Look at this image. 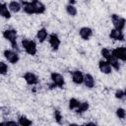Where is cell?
<instances>
[{"label":"cell","mask_w":126,"mask_h":126,"mask_svg":"<svg viewBox=\"0 0 126 126\" xmlns=\"http://www.w3.org/2000/svg\"><path fill=\"white\" fill-rule=\"evenodd\" d=\"M50 80L52 82V84L55 86V88H60L62 89L65 85V79L64 77L58 73V72H52L50 74Z\"/></svg>","instance_id":"obj_5"},{"label":"cell","mask_w":126,"mask_h":126,"mask_svg":"<svg viewBox=\"0 0 126 126\" xmlns=\"http://www.w3.org/2000/svg\"><path fill=\"white\" fill-rule=\"evenodd\" d=\"M110 19H111V23H112L114 29H116L118 31H122V32L124 31L126 21L123 17H121L117 14H112L110 16Z\"/></svg>","instance_id":"obj_3"},{"label":"cell","mask_w":126,"mask_h":126,"mask_svg":"<svg viewBox=\"0 0 126 126\" xmlns=\"http://www.w3.org/2000/svg\"><path fill=\"white\" fill-rule=\"evenodd\" d=\"M3 55L5 59L11 64H17L20 60L19 53L14 49H5L3 51Z\"/></svg>","instance_id":"obj_4"},{"label":"cell","mask_w":126,"mask_h":126,"mask_svg":"<svg viewBox=\"0 0 126 126\" xmlns=\"http://www.w3.org/2000/svg\"><path fill=\"white\" fill-rule=\"evenodd\" d=\"M9 124H12V125H18L17 121H13V120H5V121L0 122V125H9Z\"/></svg>","instance_id":"obj_29"},{"label":"cell","mask_w":126,"mask_h":126,"mask_svg":"<svg viewBox=\"0 0 126 126\" xmlns=\"http://www.w3.org/2000/svg\"><path fill=\"white\" fill-rule=\"evenodd\" d=\"M20 3H21V6H22V10L26 14H28V15H33L34 14L31 1L29 2V1H25V0H20Z\"/></svg>","instance_id":"obj_14"},{"label":"cell","mask_w":126,"mask_h":126,"mask_svg":"<svg viewBox=\"0 0 126 126\" xmlns=\"http://www.w3.org/2000/svg\"><path fill=\"white\" fill-rule=\"evenodd\" d=\"M3 37L11 44V47L16 50L17 52H19V47H18V43H17V38H18V32L15 29H7L5 31H3L2 32Z\"/></svg>","instance_id":"obj_1"},{"label":"cell","mask_w":126,"mask_h":126,"mask_svg":"<svg viewBox=\"0 0 126 126\" xmlns=\"http://www.w3.org/2000/svg\"><path fill=\"white\" fill-rule=\"evenodd\" d=\"M47 36H48V32H47V30L45 28L39 29L37 31V32H36V38H37V40L40 43H42L43 41H45V39L47 38Z\"/></svg>","instance_id":"obj_17"},{"label":"cell","mask_w":126,"mask_h":126,"mask_svg":"<svg viewBox=\"0 0 126 126\" xmlns=\"http://www.w3.org/2000/svg\"><path fill=\"white\" fill-rule=\"evenodd\" d=\"M48 42H49V44H50V46H51V48L53 50H58V48H59V46L61 44V40H60L59 36L57 35V33H54V32L49 34Z\"/></svg>","instance_id":"obj_8"},{"label":"cell","mask_w":126,"mask_h":126,"mask_svg":"<svg viewBox=\"0 0 126 126\" xmlns=\"http://www.w3.org/2000/svg\"><path fill=\"white\" fill-rule=\"evenodd\" d=\"M17 123H18V125H21V126H30L32 124V121L31 119H29L26 115H19Z\"/></svg>","instance_id":"obj_20"},{"label":"cell","mask_w":126,"mask_h":126,"mask_svg":"<svg viewBox=\"0 0 126 126\" xmlns=\"http://www.w3.org/2000/svg\"><path fill=\"white\" fill-rule=\"evenodd\" d=\"M71 77H72V81L74 84L76 85H82L83 81H84V74L82 71L80 70H75L71 72Z\"/></svg>","instance_id":"obj_12"},{"label":"cell","mask_w":126,"mask_h":126,"mask_svg":"<svg viewBox=\"0 0 126 126\" xmlns=\"http://www.w3.org/2000/svg\"><path fill=\"white\" fill-rule=\"evenodd\" d=\"M80 100L79 99H77V98H75V97H72V98H70L69 99V102H68V107H69V109L70 110H75L77 107H78V105L80 104Z\"/></svg>","instance_id":"obj_23"},{"label":"cell","mask_w":126,"mask_h":126,"mask_svg":"<svg viewBox=\"0 0 126 126\" xmlns=\"http://www.w3.org/2000/svg\"><path fill=\"white\" fill-rule=\"evenodd\" d=\"M8 9L12 13H19L22 10V6H21V3L20 2L14 0V1H11L8 4Z\"/></svg>","instance_id":"obj_18"},{"label":"cell","mask_w":126,"mask_h":126,"mask_svg":"<svg viewBox=\"0 0 126 126\" xmlns=\"http://www.w3.org/2000/svg\"><path fill=\"white\" fill-rule=\"evenodd\" d=\"M65 10H66L67 14H68L69 16H71V17H75V16H77V14H78L77 8L75 7V5H72V4H67V5L65 6Z\"/></svg>","instance_id":"obj_22"},{"label":"cell","mask_w":126,"mask_h":126,"mask_svg":"<svg viewBox=\"0 0 126 126\" xmlns=\"http://www.w3.org/2000/svg\"><path fill=\"white\" fill-rule=\"evenodd\" d=\"M100 53H101V55H102V57L106 60V59H108L112 54H111V50L110 49H108L107 47H103L102 49H101V51H100Z\"/></svg>","instance_id":"obj_27"},{"label":"cell","mask_w":126,"mask_h":126,"mask_svg":"<svg viewBox=\"0 0 126 126\" xmlns=\"http://www.w3.org/2000/svg\"><path fill=\"white\" fill-rule=\"evenodd\" d=\"M106 61L110 64V66L112 67V69H114L115 71H119L120 70V63H119V60H117L115 57H113L112 55L106 59Z\"/></svg>","instance_id":"obj_21"},{"label":"cell","mask_w":126,"mask_h":126,"mask_svg":"<svg viewBox=\"0 0 126 126\" xmlns=\"http://www.w3.org/2000/svg\"><path fill=\"white\" fill-rule=\"evenodd\" d=\"M68 4H72V5H75L76 4V2H77V0H68Z\"/></svg>","instance_id":"obj_30"},{"label":"cell","mask_w":126,"mask_h":126,"mask_svg":"<svg viewBox=\"0 0 126 126\" xmlns=\"http://www.w3.org/2000/svg\"><path fill=\"white\" fill-rule=\"evenodd\" d=\"M53 115H54V119H55L56 123H58V124H63V116H62L60 110H58V109H54Z\"/></svg>","instance_id":"obj_24"},{"label":"cell","mask_w":126,"mask_h":126,"mask_svg":"<svg viewBox=\"0 0 126 126\" xmlns=\"http://www.w3.org/2000/svg\"><path fill=\"white\" fill-rule=\"evenodd\" d=\"M0 16L4 19H10L11 18V12L8 9V6L6 3L0 1Z\"/></svg>","instance_id":"obj_16"},{"label":"cell","mask_w":126,"mask_h":126,"mask_svg":"<svg viewBox=\"0 0 126 126\" xmlns=\"http://www.w3.org/2000/svg\"><path fill=\"white\" fill-rule=\"evenodd\" d=\"M93 30L89 27H82L79 30V35L84 40H89L93 36Z\"/></svg>","instance_id":"obj_11"},{"label":"cell","mask_w":126,"mask_h":126,"mask_svg":"<svg viewBox=\"0 0 126 126\" xmlns=\"http://www.w3.org/2000/svg\"><path fill=\"white\" fill-rule=\"evenodd\" d=\"M109 37L113 40H116V41H123L124 40V33L122 31H118V30L113 28L112 30H110Z\"/></svg>","instance_id":"obj_13"},{"label":"cell","mask_w":126,"mask_h":126,"mask_svg":"<svg viewBox=\"0 0 126 126\" xmlns=\"http://www.w3.org/2000/svg\"><path fill=\"white\" fill-rule=\"evenodd\" d=\"M98 69L102 74L105 75H109L112 72V67L110 66V64L106 60H102V59L98 61Z\"/></svg>","instance_id":"obj_10"},{"label":"cell","mask_w":126,"mask_h":126,"mask_svg":"<svg viewBox=\"0 0 126 126\" xmlns=\"http://www.w3.org/2000/svg\"><path fill=\"white\" fill-rule=\"evenodd\" d=\"M85 125H95V123L94 122H87V123H85Z\"/></svg>","instance_id":"obj_31"},{"label":"cell","mask_w":126,"mask_h":126,"mask_svg":"<svg viewBox=\"0 0 126 126\" xmlns=\"http://www.w3.org/2000/svg\"><path fill=\"white\" fill-rule=\"evenodd\" d=\"M115 114L116 116L119 118V119H124L125 116H126V112H125V109L122 108V107H118L115 111Z\"/></svg>","instance_id":"obj_26"},{"label":"cell","mask_w":126,"mask_h":126,"mask_svg":"<svg viewBox=\"0 0 126 126\" xmlns=\"http://www.w3.org/2000/svg\"><path fill=\"white\" fill-rule=\"evenodd\" d=\"M8 70H9L8 65L0 60V75H6L8 73Z\"/></svg>","instance_id":"obj_25"},{"label":"cell","mask_w":126,"mask_h":126,"mask_svg":"<svg viewBox=\"0 0 126 126\" xmlns=\"http://www.w3.org/2000/svg\"><path fill=\"white\" fill-rule=\"evenodd\" d=\"M21 43H22V47L24 48L26 53H28L29 55H32V56L36 54L37 48H36V43L34 42V40L30 39V38H23Z\"/></svg>","instance_id":"obj_2"},{"label":"cell","mask_w":126,"mask_h":126,"mask_svg":"<svg viewBox=\"0 0 126 126\" xmlns=\"http://www.w3.org/2000/svg\"><path fill=\"white\" fill-rule=\"evenodd\" d=\"M32 9H33V12L34 14L36 15H40V14H43L46 10L45 8V5L39 1V0H32Z\"/></svg>","instance_id":"obj_9"},{"label":"cell","mask_w":126,"mask_h":126,"mask_svg":"<svg viewBox=\"0 0 126 126\" xmlns=\"http://www.w3.org/2000/svg\"><path fill=\"white\" fill-rule=\"evenodd\" d=\"M83 84L88 88V89H93L95 86V81L94 78L93 77V75L91 74H85L84 75V81Z\"/></svg>","instance_id":"obj_15"},{"label":"cell","mask_w":126,"mask_h":126,"mask_svg":"<svg viewBox=\"0 0 126 126\" xmlns=\"http://www.w3.org/2000/svg\"><path fill=\"white\" fill-rule=\"evenodd\" d=\"M111 54L117 60H120V61H123V62L126 61V48L124 46H119V47H116V48L112 49Z\"/></svg>","instance_id":"obj_6"},{"label":"cell","mask_w":126,"mask_h":126,"mask_svg":"<svg viewBox=\"0 0 126 126\" xmlns=\"http://www.w3.org/2000/svg\"><path fill=\"white\" fill-rule=\"evenodd\" d=\"M114 96L117 99H124V97H125V92H124V90H121V89L116 90L115 93H114Z\"/></svg>","instance_id":"obj_28"},{"label":"cell","mask_w":126,"mask_h":126,"mask_svg":"<svg viewBox=\"0 0 126 126\" xmlns=\"http://www.w3.org/2000/svg\"><path fill=\"white\" fill-rule=\"evenodd\" d=\"M90 107V104L88 101H81L80 104L78 105V107L75 109V112L77 114H83L84 112H86Z\"/></svg>","instance_id":"obj_19"},{"label":"cell","mask_w":126,"mask_h":126,"mask_svg":"<svg viewBox=\"0 0 126 126\" xmlns=\"http://www.w3.org/2000/svg\"><path fill=\"white\" fill-rule=\"evenodd\" d=\"M23 78L25 80V82L29 85V86H34V85H37L38 84V77L32 73V72H26L24 75H23Z\"/></svg>","instance_id":"obj_7"}]
</instances>
